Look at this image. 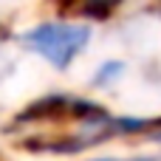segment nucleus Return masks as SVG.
Wrapping results in <instances>:
<instances>
[{"label":"nucleus","instance_id":"obj_1","mask_svg":"<svg viewBox=\"0 0 161 161\" xmlns=\"http://www.w3.org/2000/svg\"><path fill=\"white\" fill-rule=\"evenodd\" d=\"M91 40H93V25L82 20H68V17L40 20L17 34V45L23 51L40 57L45 65L62 74L88 51Z\"/></svg>","mask_w":161,"mask_h":161},{"label":"nucleus","instance_id":"obj_2","mask_svg":"<svg viewBox=\"0 0 161 161\" xmlns=\"http://www.w3.org/2000/svg\"><path fill=\"white\" fill-rule=\"evenodd\" d=\"M76 108H79V93L71 91H48L25 102L3 127L6 133H28L34 127H74L76 125Z\"/></svg>","mask_w":161,"mask_h":161},{"label":"nucleus","instance_id":"obj_3","mask_svg":"<svg viewBox=\"0 0 161 161\" xmlns=\"http://www.w3.org/2000/svg\"><path fill=\"white\" fill-rule=\"evenodd\" d=\"M127 0H51L54 14L57 17H68V20H82L91 25L99 23H110Z\"/></svg>","mask_w":161,"mask_h":161},{"label":"nucleus","instance_id":"obj_4","mask_svg":"<svg viewBox=\"0 0 161 161\" xmlns=\"http://www.w3.org/2000/svg\"><path fill=\"white\" fill-rule=\"evenodd\" d=\"M125 76H127V62L119 59V57H110V59L96 65V71L91 74L88 85H91V91H113Z\"/></svg>","mask_w":161,"mask_h":161},{"label":"nucleus","instance_id":"obj_5","mask_svg":"<svg viewBox=\"0 0 161 161\" xmlns=\"http://www.w3.org/2000/svg\"><path fill=\"white\" fill-rule=\"evenodd\" d=\"M82 161H119V156H91V158H82Z\"/></svg>","mask_w":161,"mask_h":161},{"label":"nucleus","instance_id":"obj_6","mask_svg":"<svg viewBox=\"0 0 161 161\" xmlns=\"http://www.w3.org/2000/svg\"><path fill=\"white\" fill-rule=\"evenodd\" d=\"M8 37H11V31H8V25H3V23H0V45H3V42H6Z\"/></svg>","mask_w":161,"mask_h":161}]
</instances>
